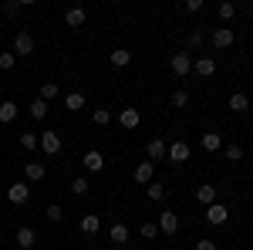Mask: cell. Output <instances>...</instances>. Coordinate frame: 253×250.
Returning a JSON list of instances; mask_svg holds the SVG:
<instances>
[{"label": "cell", "instance_id": "15", "mask_svg": "<svg viewBox=\"0 0 253 250\" xmlns=\"http://www.w3.org/2000/svg\"><path fill=\"white\" fill-rule=\"evenodd\" d=\"M101 166H105V159H101V152H98V149L84 152V169H88V173H101Z\"/></svg>", "mask_w": 253, "mask_h": 250}, {"label": "cell", "instance_id": "11", "mask_svg": "<svg viewBox=\"0 0 253 250\" xmlns=\"http://www.w3.org/2000/svg\"><path fill=\"white\" fill-rule=\"evenodd\" d=\"M196 200H199L203 206H213V203H216V186H210V183L196 186Z\"/></svg>", "mask_w": 253, "mask_h": 250}, {"label": "cell", "instance_id": "8", "mask_svg": "<svg viewBox=\"0 0 253 250\" xmlns=\"http://www.w3.org/2000/svg\"><path fill=\"white\" fill-rule=\"evenodd\" d=\"M27 196H31L27 183H14V186H7V200H10V203H27Z\"/></svg>", "mask_w": 253, "mask_h": 250}, {"label": "cell", "instance_id": "24", "mask_svg": "<svg viewBox=\"0 0 253 250\" xmlns=\"http://www.w3.org/2000/svg\"><path fill=\"white\" fill-rule=\"evenodd\" d=\"M58 98V81H44L41 85V101H54Z\"/></svg>", "mask_w": 253, "mask_h": 250}, {"label": "cell", "instance_id": "9", "mask_svg": "<svg viewBox=\"0 0 253 250\" xmlns=\"http://www.w3.org/2000/svg\"><path fill=\"white\" fill-rule=\"evenodd\" d=\"M98 230H101V216H95V213L81 216V233H84V237H95Z\"/></svg>", "mask_w": 253, "mask_h": 250}, {"label": "cell", "instance_id": "19", "mask_svg": "<svg viewBox=\"0 0 253 250\" xmlns=\"http://www.w3.org/2000/svg\"><path fill=\"white\" fill-rule=\"evenodd\" d=\"M193 71H196L199 78H210V75H216V61H213V58H199V61L193 64Z\"/></svg>", "mask_w": 253, "mask_h": 250}, {"label": "cell", "instance_id": "14", "mask_svg": "<svg viewBox=\"0 0 253 250\" xmlns=\"http://www.w3.org/2000/svg\"><path fill=\"white\" fill-rule=\"evenodd\" d=\"M169 159H172V162H186V159H189V146H186L182 139L172 142V146H169Z\"/></svg>", "mask_w": 253, "mask_h": 250}, {"label": "cell", "instance_id": "10", "mask_svg": "<svg viewBox=\"0 0 253 250\" xmlns=\"http://www.w3.org/2000/svg\"><path fill=\"white\" fill-rule=\"evenodd\" d=\"M152 176H156V166H152V162H138V166H135V183L149 186V183H152Z\"/></svg>", "mask_w": 253, "mask_h": 250}, {"label": "cell", "instance_id": "36", "mask_svg": "<svg viewBox=\"0 0 253 250\" xmlns=\"http://www.w3.org/2000/svg\"><path fill=\"white\" fill-rule=\"evenodd\" d=\"M226 159L230 162H240L243 159V146H226Z\"/></svg>", "mask_w": 253, "mask_h": 250}, {"label": "cell", "instance_id": "37", "mask_svg": "<svg viewBox=\"0 0 253 250\" xmlns=\"http://www.w3.org/2000/svg\"><path fill=\"white\" fill-rule=\"evenodd\" d=\"M196 250H216V240L203 237V240H196Z\"/></svg>", "mask_w": 253, "mask_h": 250}, {"label": "cell", "instance_id": "30", "mask_svg": "<svg viewBox=\"0 0 253 250\" xmlns=\"http://www.w3.org/2000/svg\"><path fill=\"white\" fill-rule=\"evenodd\" d=\"M31 115H34V118H44V115H47V101L34 98V101H31Z\"/></svg>", "mask_w": 253, "mask_h": 250}, {"label": "cell", "instance_id": "38", "mask_svg": "<svg viewBox=\"0 0 253 250\" xmlns=\"http://www.w3.org/2000/svg\"><path fill=\"white\" fill-rule=\"evenodd\" d=\"M189 48H193V51H199V48H203V34H199V31H193V34H189Z\"/></svg>", "mask_w": 253, "mask_h": 250}, {"label": "cell", "instance_id": "35", "mask_svg": "<svg viewBox=\"0 0 253 250\" xmlns=\"http://www.w3.org/2000/svg\"><path fill=\"white\" fill-rule=\"evenodd\" d=\"M44 216H47V220H51V223H58L61 216H64V210H61L58 203H51V206H47V213H44Z\"/></svg>", "mask_w": 253, "mask_h": 250}, {"label": "cell", "instance_id": "32", "mask_svg": "<svg viewBox=\"0 0 253 250\" xmlns=\"http://www.w3.org/2000/svg\"><path fill=\"white\" fill-rule=\"evenodd\" d=\"M236 17V3H219V20H233Z\"/></svg>", "mask_w": 253, "mask_h": 250}, {"label": "cell", "instance_id": "13", "mask_svg": "<svg viewBox=\"0 0 253 250\" xmlns=\"http://www.w3.org/2000/svg\"><path fill=\"white\" fill-rule=\"evenodd\" d=\"M233 44V31L230 27H216L213 31V48H230Z\"/></svg>", "mask_w": 253, "mask_h": 250}, {"label": "cell", "instance_id": "34", "mask_svg": "<svg viewBox=\"0 0 253 250\" xmlns=\"http://www.w3.org/2000/svg\"><path fill=\"white\" fill-rule=\"evenodd\" d=\"M138 233H142L145 240H156V237H159V223H142V230H138Z\"/></svg>", "mask_w": 253, "mask_h": 250}, {"label": "cell", "instance_id": "5", "mask_svg": "<svg viewBox=\"0 0 253 250\" xmlns=\"http://www.w3.org/2000/svg\"><path fill=\"white\" fill-rule=\"evenodd\" d=\"M169 68H172L175 78H186L189 68H193V64H189V54H172V58H169Z\"/></svg>", "mask_w": 253, "mask_h": 250}, {"label": "cell", "instance_id": "20", "mask_svg": "<svg viewBox=\"0 0 253 250\" xmlns=\"http://www.w3.org/2000/svg\"><path fill=\"white\" fill-rule=\"evenodd\" d=\"M108 61H112L115 68H128V64H132V54H128L125 48H115V51L108 54Z\"/></svg>", "mask_w": 253, "mask_h": 250}, {"label": "cell", "instance_id": "22", "mask_svg": "<svg viewBox=\"0 0 253 250\" xmlns=\"http://www.w3.org/2000/svg\"><path fill=\"white\" fill-rule=\"evenodd\" d=\"M199 142H203V149H206V152H219V146H223V135L206 132L203 139H199Z\"/></svg>", "mask_w": 253, "mask_h": 250}, {"label": "cell", "instance_id": "17", "mask_svg": "<svg viewBox=\"0 0 253 250\" xmlns=\"http://www.w3.org/2000/svg\"><path fill=\"white\" fill-rule=\"evenodd\" d=\"M84 20H88V14H84L81 7H68V14H64V24H68V27H81Z\"/></svg>", "mask_w": 253, "mask_h": 250}, {"label": "cell", "instance_id": "16", "mask_svg": "<svg viewBox=\"0 0 253 250\" xmlns=\"http://www.w3.org/2000/svg\"><path fill=\"white\" fill-rule=\"evenodd\" d=\"M24 179L27 183H41L44 179V166L41 162H24Z\"/></svg>", "mask_w": 253, "mask_h": 250}, {"label": "cell", "instance_id": "39", "mask_svg": "<svg viewBox=\"0 0 253 250\" xmlns=\"http://www.w3.org/2000/svg\"><path fill=\"white\" fill-rule=\"evenodd\" d=\"M186 10L196 14V10H203V0H186Z\"/></svg>", "mask_w": 253, "mask_h": 250}, {"label": "cell", "instance_id": "23", "mask_svg": "<svg viewBox=\"0 0 253 250\" xmlns=\"http://www.w3.org/2000/svg\"><path fill=\"white\" fill-rule=\"evenodd\" d=\"M230 108L233 112H247L250 108V98L243 95V92H236V95H230Z\"/></svg>", "mask_w": 253, "mask_h": 250}, {"label": "cell", "instance_id": "28", "mask_svg": "<svg viewBox=\"0 0 253 250\" xmlns=\"http://www.w3.org/2000/svg\"><path fill=\"white\" fill-rule=\"evenodd\" d=\"M145 193H149V200H156V203H159V200H166V186H162V183H149V190H145Z\"/></svg>", "mask_w": 253, "mask_h": 250}, {"label": "cell", "instance_id": "29", "mask_svg": "<svg viewBox=\"0 0 253 250\" xmlns=\"http://www.w3.org/2000/svg\"><path fill=\"white\" fill-rule=\"evenodd\" d=\"M17 142H20V149H38V146H41V142H38V135H34V132H24V135L17 139Z\"/></svg>", "mask_w": 253, "mask_h": 250}, {"label": "cell", "instance_id": "1", "mask_svg": "<svg viewBox=\"0 0 253 250\" xmlns=\"http://www.w3.org/2000/svg\"><path fill=\"white\" fill-rule=\"evenodd\" d=\"M38 142H41V149H44L47 155H58L61 149H64V142H61V135L54 132V129H47V132H41V135H38Z\"/></svg>", "mask_w": 253, "mask_h": 250}, {"label": "cell", "instance_id": "3", "mask_svg": "<svg viewBox=\"0 0 253 250\" xmlns=\"http://www.w3.org/2000/svg\"><path fill=\"white\" fill-rule=\"evenodd\" d=\"M14 54H20V58H27V54H34V38H31L27 31H20L17 38H14Z\"/></svg>", "mask_w": 253, "mask_h": 250}, {"label": "cell", "instance_id": "2", "mask_svg": "<svg viewBox=\"0 0 253 250\" xmlns=\"http://www.w3.org/2000/svg\"><path fill=\"white\" fill-rule=\"evenodd\" d=\"M230 220V210L223 206V203H213V206H206V223H213V227H223Z\"/></svg>", "mask_w": 253, "mask_h": 250}, {"label": "cell", "instance_id": "6", "mask_svg": "<svg viewBox=\"0 0 253 250\" xmlns=\"http://www.w3.org/2000/svg\"><path fill=\"white\" fill-rule=\"evenodd\" d=\"M118 122H122V129H138L142 112H138V108H122V112H118Z\"/></svg>", "mask_w": 253, "mask_h": 250}, {"label": "cell", "instance_id": "25", "mask_svg": "<svg viewBox=\"0 0 253 250\" xmlns=\"http://www.w3.org/2000/svg\"><path fill=\"white\" fill-rule=\"evenodd\" d=\"M64 105H68L71 112H81V108H84V95H81V92H71V95L64 98Z\"/></svg>", "mask_w": 253, "mask_h": 250}, {"label": "cell", "instance_id": "26", "mask_svg": "<svg viewBox=\"0 0 253 250\" xmlns=\"http://www.w3.org/2000/svg\"><path fill=\"white\" fill-rule=\"evenodd\" d=\"M17 64V54L14 51H0V71H10Z\"/></svg>", "mask_w": 253, "mask_h": 250}, {"label": "cell", "instance_id": "18", "mask_svg": "<svg viewBox=\"0 0 253 250\" xmlns=\"http://www.w3.org/2000/svg\"><path fill=\"white\" fill-rule=\"evenodd\" d=\"M34 240H38V233L31 230V227H20V230H17V247L20 250H31V247H34Z\"/></svg>", "mask_w": 253, "mask_h": 250}, {"label": "cell", "instance_id": "7", "mask_svg": "<svg viewBox=\"0 0 253 250\" xmlns=\"http://www.w3.org/2000/svg\"><path fill=\"white\" fill-rule=\"evenodd\" d=\"M159 230H162V233H169V237H172V233L179 230V216H175L172 210H162V216H159Z\"/></svg>", "mask_w": 253, "mask_h": 250}, {"label": "cell", "instance_id": "31", "mask_svg": "<svg viewBox=\"0 0 253 250\" xmlns=\"http://www.w3.org/2000/svg\"><path fill=\"white\" fill-rule=\"evenodd\" d=\"M91 122H95V125H108V122H112V112H108V108H95Z\"/></svg>", "mask_w": 253, "mask_h": 250}, {"label": "cell", "instance_id": "12", "mask_svg": "<svg viewBox=\"0 0 253 250\" xmlns=\"http://www.w3.org/2000/svg\"><path fill=\"white\" fill-rule=\"evenodd\" d=\"M108 240H112L115 247L128 244V227H125V223H112V230H108Z\"/></svg>", "mask_w": 253, "mask_h": 250}, {"label": "cell", "instance_id": "21", "mask_svg": "<svg viewBox=\"0 0 253 250\" xmlns=\"http://www.w3.org/2000/svg\"><path fill=\"white\" fill-rule=\"evenodd\" d=\"M17 101H0V122H3V125H7V122H14V118H17Z\"/></svg>", "mask_w": 253, "mask_h": 250}, {"label": "cell", "instance_id": "33", "mask_svg": "<svg viewBox=\"0 0 253 250\" xmlns=\"http://www.w3.org/2000/svg\"><path fill=\"white\" fill-rule=\"evenodd\" d=\"M189 105V92H172V108H186Z\"/></svg>", "mask_w": 253, "mask_h": 250}, {"label": "cell", "instance_id": "4", "mask_svg": "<svg viewBox=\"0 0 253 250\" xmlns=\"http://www.w3.org/2000/svg\"><path fill=\"white\" fill-rule=\"evenodd\" d=\"M145 152H149V162H152V166H156V162H162V159H166V155H169V146H166V142H162V139H152V142H149V146H145Z\"/></svg>", "mask_w": 253, "mask_h": 250}, {"label": "cell", "instance_id": "27", "mask_svg": "<svg viewBox=\"0 0 253 250\" xmlns=\"http://www.w3.org/2000/svg\"><path fill=\"white\" fill-rule=\"evenodd\" d=\"M88 190H91V183H88L84 176H78V179L71 183V193H75V196H84V193H88Z\"/></svg>", "mask_w": 253, "mask_h": 250}]
</instances>
